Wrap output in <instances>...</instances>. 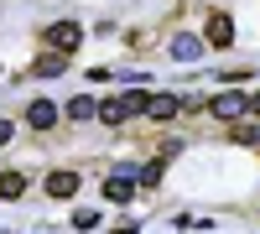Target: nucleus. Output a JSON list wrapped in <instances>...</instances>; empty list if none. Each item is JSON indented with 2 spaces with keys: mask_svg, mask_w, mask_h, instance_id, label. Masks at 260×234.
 <instances>
[{
  "mask_svg": "<svg viewBox=\"0 0 260 234\" xmlns=\"http://www.w3.org/2000/svg\"><path fill=\"white\" fill-rule=\"evenodd\" d=\"M42 42H47L52 52L73 57V52H78V42H83V26H78V21H52V26L42 31Z\"/></svg>",
  "mask_w": 260,
  "mask_h": 234,
  "instance_id": "f257e3e1",
  "label": "nucleus"
},
{
  "mask_svg": "<svg viewBox=\"0 0 260 234\" xmlns=\"http://www.w3.org/2000/svg\"><path fill=\"white\" fill-rule=\"evenodd\" d=\"M130 193H136V166L120 161L110 177H104V203H130Z\"/></svg>",
  "mask_w": 260,
  "mask_h": 234,
  "instance_id": "f03ea898",
  "label": "nucleus"
},
{
  "mask_svg": "<svg viewBox=\"0 0 260 234\" xmlns=\"http://www.w3.org/2000/svg\"><path fill=\"white\" fill-rule=\"evenodd\" d=\"M42 187H47L52 203H68V198L78 193V172H73V166H57V172H47V182H42Z\"/></svg>",
  "mask_w": 260,
  "mask_h": 234,
  "instance_id": "7ed1b4c3",
  "label": "nucleus"
},
{
  "mask_svg": "<svg viewBox=\"0 0 260 234\" xmlns=\"http://www.w3.org/2000/svg\"><path fill=\"white\" fill-rule=\"evenodd\" d=\"M208 115H213V120H229V125H234V120L245 115V94H240V89H224L219 99L208 104Z\"/></svg>",
  "mask_w": 260,
  "mask_h": 234,
  "instance_id": "20e7f679",
  "label": "nucleus"
},
{
  "mask_svg": "<svg viewBox=\"0 0 260 234\" xmlns=\"http://www.w3.org/2000/svg\"><path fill=\"white\" fill-rule=\"evenodd\" d=\"M203 42H208V47H229V42H234V21L224 11H213L208 26H203Z\"/></svg>",
  "mask_w": 260,
  "mask_h": 234,
  "instance_id": "39448f33",
  "label": "nucleus"
},
{
  "mask_svg": "<svg viewBox=\"0 0 260 234\" xmlns=\"http://www.w3.org/2000/svg\"><path fill=\"white\" fill-rule=\"evenodd\" d=\"M177 110H182L177 94H146V115H141V120H172Z\"/></svg>",
  "mask_w": 260,
  "mask_h": 234,
  "instance_id": "423d86ee",
  "label": "nucleus"
},
{
  "mask_svg": "<svg viewBox=\"0 0 260 234\" xmlns=\"http://www.w3.org/2000/svg\"><path fill=\"white\" fill-rule=\"evenodd\" d=\"M26 125H31V130H52V125H57V104L52 99H31L26 104Z\"/></svg>",
  "mask_w": 260,
  "mask_h": 234,
  "instance_id": "0eeeda50",
  "label": "nucleus"
},
{
  "mask_svg": "<svg viewBox=\"0 0 260 234\" xmlns=\"http://www.w3.org/2000/svg\"><path fill=\"white\" fill-rule=\"evenodd\" d=\"M115 104H120V115H125V120H141V115H146V89H125Z\"/></svg>",
  "mask_w": 260,
  "mask_h": 234,
  "instance_id": "6e6552de",
  "label": "nucleus"
},
{
  "mask_svg": "<svg viewBox=\"0 0 260 234\" xmlns=\"http://www.w3.org/2000/svg\"><path fill=\"white\" fill-rule=\"evenodd\" d=\"M0 198H26V172H0Z\"/></svg>",
  "mask_w": 260,
  "mask_h": 234,
  "instance_id": "1a4fd4ad",
  "label": "nucleus"
},
{
  "mask_svg": "<svg viewBox=\"0 0 260 234\" xmlns=\"http://www.w3.org/2000/svg\"><path fill=\"white\" fill-rule=\"evenodd\" d=\"M62 68H68V57H62V52H47V57H37V62H31V73H37V78H57Z\"/></svg>",
  "mask_w": 260,
  "mask_h": 234,
  "instance_id": "9d476101",
  "label": "nucleus"
},
{
  "mask_svg": "<svg viewBox=\"0 0 260 234\" xmlns=\"http://www.w3.org/2000/svg\"><path fill=\"white\" fill-rule=\"evenodd\" d=\"M99 115V104L89 99V94H78V99H68V120H94Z\"/></svg>",
  "mask_w": 260,
  "mask_h": 234,
  "instance_id": "9b49d317",
  "label": "nucleus"
},
{
  "mask_svg": "<svg viewBox=\"0 0 260 234\" xmlns=\"http://www.w3.org/2000/svg\"><path fill=\"white\" fill-rule=\"evenodd\" d=\"M198 52H203V37H177V42H172V57H182V62L198 57Z\"/></svg>",
  "mask_w": 260,
  "mask_h": 234,
  "instance_id": "f8f14e48",
  "label": "nucleus"
},
{
  "mask_svg": "<svg viewBox=\"0 0 260 234\" xmlns=\"http://www.w3.org/2000/svg\"><path fill=\"white\" fill-rule=\"evenodd\" d=\"M136 182H141V187H156V182H161V161H151V166H136Z\"/></svg>",
  "mask_w": 260,
  "mask_h": 234,
  "instance_id": "ddd939ff",
  "label": "nucleus"
},
{
  "mask_svg": "<svg viewBox=\"0 0 260 234\" xmlns=\"http://www.w3.org/2000/svg\"><path fill=\"white\" fill-rule=\"evenodd\" d=\"M234 141L240 146H260V125H234Z\"/></svg>",
  "mask_w": 260,
  "mask_h": 234,
  "instance_id": "4468645a",
  "label": "nucleus"
},
{
  "mask_svg": "<svg viewBox=\"0 0 260 234\" xmlns=\"http://www.w3.org/2000/svg\"><path fill=\"white\" fill-rule=\"evenodd\" d=\"M99 120H104V125H120L125 115H120V104H115V99H104V104H99Z\"/></svg>",
  "mask_w": 260,
  "mask_h": 234,
  "instance_id": "2eb2a0df",
  "label": "nucleus"
},
{
  "mask_svg": "<svg viewBox=\"0 0 260 234\" xmlns=\"http://www.w3.org/2000/svg\"><path fill=\"white\" fill-rule=\"evenodd\" d=\"M94 224H99L94 208H78V214H73V229H94Z\"/></svg>",
  "mask_w": 260,
  "mask_h": 234,
  "instance_id": "dca6fc26",
  "label": "nucleus"
},
{
  "mask_svg": "<svg viewBox=\"0 0 260 234\" xmlns=\"http://www.w3.org/2000/svg\"><path fill=\"white\" fill-rule=\"evenodd\" d=\"M245 115H255V120H260V94H250V99H245Z\"/></svg>",
  "mask_w": 260,
  "mask_h": 234,
  "instance_id": "f3484780",
  "label": "nucleus"
},
{
  "mask_svg": "<svg viewBox=\"0 0 260 234\" xmlns=\"http://www.w3.org/2000/svg\"><path fill=\"white\" fill-rule=\"evenodd\" d=\"M11 136H16V125H11V120H0V146H6Z\"/></svg>",
  "mask_w": 260,
  "mask_h": 234,
  "instance_id": "a211bd4d",
  "label": "nucleus"
}]
</instances>
